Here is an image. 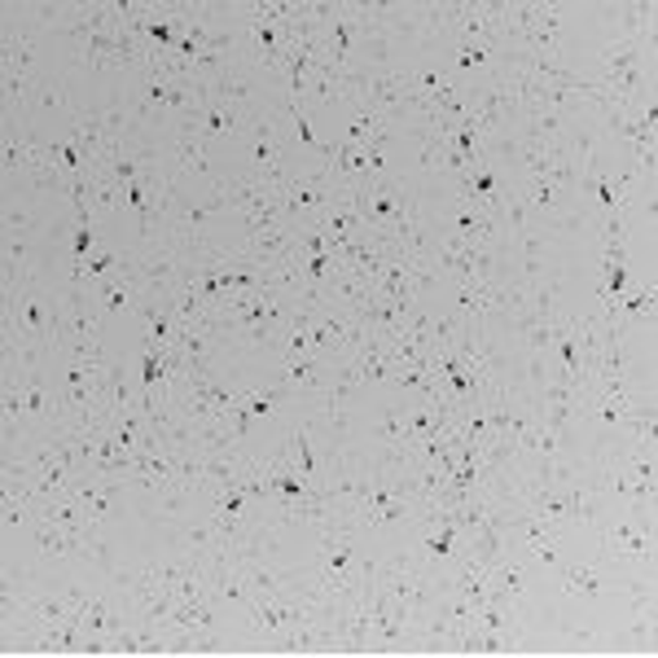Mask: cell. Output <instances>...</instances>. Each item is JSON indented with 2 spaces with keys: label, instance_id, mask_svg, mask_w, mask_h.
Returning <instances> with one entry per match:
<instances>
[{
  "label": "cell",
  "instance_id": "6da1fadb",
  "mask_svg": "<svg viewBox=\"0 0 658 658\" xmlns=\"http://www.w3.org/2000/svg\"><path fill=\"white\" fill-rule=\"evenodd\" d=\"M5 105L23 110V92H27V66H31V36H14L5 31Z\"/></svg>",
  "mask_w": 658,
  "mask_h": 658
},
{
  "label": "cell",
  "instance_id": "7a4b0ae2",
  "mask_svg": "<svg viewBox=\"0 0 658 658\" xmlns=\"http://www.w3.org/2000/svg\"><path fill=\"white\" fill-rule=\"evenodd\" d=\"M251 163H255V180H264V185H281L286 180V172H281V163H277V145H273V124L268 119H255L251 124Z\"/></svg>",
  "mask_w": 658,
  "mask_h": 658
},
{
  "label": "cell",
  "instance_id": "3957f363",
  "mask_svg": "<svg viewBox=\"0 0 658 658\" xmlns=\"http://www.w3.org/2000/svg\"><path fill=\"white\" fill-rule=\"evenodd\" d=\"M172 172L211 176V159H206V137H202V128H176V137H172Z\"/></svg>",
  "mask_w": 658,
  "mask_h": 658
},
{
  "label": "cell",
  "instance_id": "277c9868",
  "mask_svg": "<svg viewBox=\"0 0 658 658\" xmlns=\"http://www.w3.org/2000/svg\"><path fill=\"white\" fill-rule=\"evenodd\" d=\"M615 23H619V40H636V45H654V5L649 0H632V5H619L610 10Z\"/></svg>",
  "mask_w": 658,
  "mask_h": 658
},
{
  "label": "cell",
  "instance_id": "5b68a950",
  "mask_svg": "<svg viewBox=\"0 0 658 658\" xmlns=\"http://www.w3.org/2000/svg\"><path fill=\"white\" fill-rule=\"evenodd\" d=\"M558 571H562V589H567L571 597L597 602V597L606 593V584H610V567H606V562H597V567H571V562H562Z\"/></svg>",
  "mask_w": 658,
  "mask_h": 658
},
{
  "label": "cell",
  "instance_id": "8992f818",
  "mask_svg": "<svg viewBox=\"0 0 658 658\" xmlns=\"http://www.w3.org/2000/svg\"><path fill=\"white\" fill-rule=\"evenodd\" d=\"M242 110H233V105H219V101H206V110H202V137L211 141V137H233V132H242Z\"/></svg>",
  "mask_w": 658,
  "mask_h": 658
},
{
  "label": "cell",
  "instance_id": "52a82bcc",
  "mask_svg": "<svg viewBox=\"0 0 658 658\" xmlns=\"http://www.w3.org/2000/svg\"><path fill=\"white\" fill-rule=\"evenodd\" d=\"M281 382L286 387H307V391H320V382H325V365H320V356H294V360H281Z\"/></svg>",
  "mask_w": 658,
  "mask_h": 658
},
{
  "label": "cell",
  "instance_id": "ba28073f",
  "mask_svg": "<svg viewBox=\"0 0 658 658\" xmlns=\"http://www.w3.org/2000/svg\"><path fill=\"white\" fill-rule=\"evenodd\" d=\"M290 115H294V137H299V145H307V150L325 154V145L312 137V124H307V115H303V110H294V105H290Z\"/></svg>",
  "mask_w": 658,
  "mask_h": 658
}]
</instances>
